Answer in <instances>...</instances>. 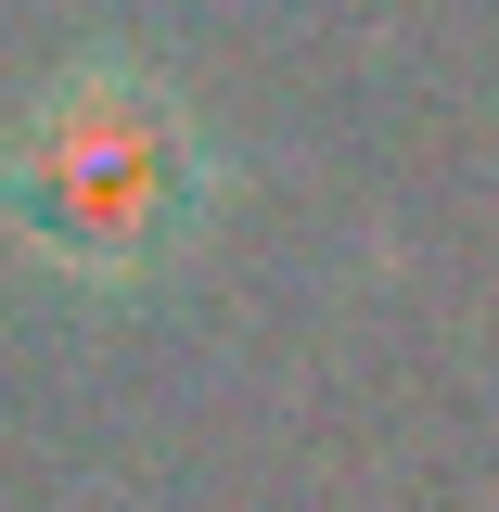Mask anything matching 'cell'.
<instances>
[{
	"instance_id": "obj_1",
	"label": "cell",
	"mask_w": 499,
	"mask_h": 512,
	"mask_svg": "<svg viewBox=\"0 0 499 512\" xmlns=\"http://www.w3.org/2000/svg\"><path fill=\"white\" fill-rule=\"evenodd\" d=\"M192 205H205V128L128 52L64 64L0 154V218L64 282H154L192 244Z\"/></svg>"
}]
</instances>
